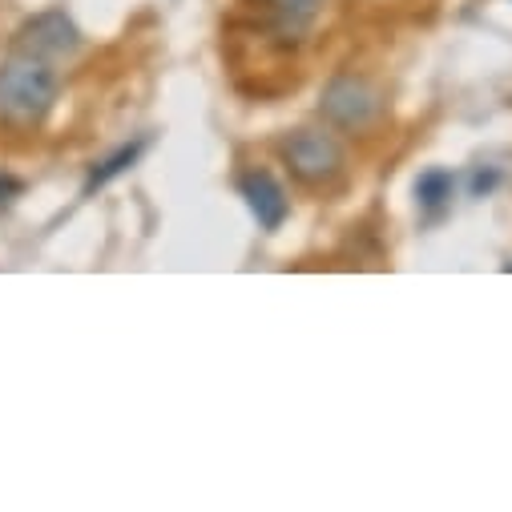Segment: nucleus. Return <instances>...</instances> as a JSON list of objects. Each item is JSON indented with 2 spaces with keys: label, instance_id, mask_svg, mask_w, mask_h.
<instances>
[{
  "label": "nucleus",
  "instance_id": "9",
  "mask_svg": "<svg viewBox=\"0 0 512 512\" xmlns=\"http://www.w3.org/2000/svg\"><path fill=\"white\" fill-rule=\"evenodd\" d=\"M9 194H21V182L9 178V174H0V202H9Z\"/></svg>",
  "mask_w": 512,
  "mask_h": 512
},
{
  "label": "nucleus",
  "instance_id": "4",
  "mask_svg": "<svg viewBox=\"0 0 512 512\" xmlns=\"http://www.w3.org/2000/svg\"><path fill=\"white\" fill-rule=\"evenodd\" d=\"M77 49H81V33L65 13L33 17L29 25H21V33L13 41V53H29V57H41V61H53V65L69 61Z\"/></svg>",
  "mask_w": 512,
  "mask_h": 512
},
{
  "label": "nucleus",
  "instance_id": "3",
  "mask_svg": "<svg viewBox=\"0 0 512 512\" xmlns=\"http://www.w3.org/2000/svg\"><path fill=\"white\" fill-rule=\"evenodd\" d=\"M283 162L307 186H327L343 174V146L327 130H295L283 142Z\"/></svg>",
  "mask_w": 512,
  "mask_h": 512
},
{
  "label": "nucleus",
  "instance_id": "7",
  "mask_svg": "<svg viewBox=\"0 0 512 512\" xmlns=\"http://www.w3.org/2000/svg\"><path fill=\"white\" fill-rule=\"evenodd\" d=\"M319 9H323V0H271V13H275V21L287 37L307 33L315 25Z\"/></svg>",
  "mask_w": 512,
  "mask_h": 512
},
{
  "label": "nucleus",
  "instance_id": "5",
  "mask_svg": "<svg viewBox=\"0 0 512 512\" xmlns=\"http://www.w3.org/2000/svg\"><path fill=\"white\" fill-rule=\"evenodd\" d=\"M238 194L246 198L254 222H259L263 230H279L291 214V198L283 190V182L271 174V170H246L238 178Z\"/></svg>",
  "mask_w": 512,
  "mask_h": 512
},
{
  "label": "nucleus",
  "instance_id": "2",
  "mask_svg": "<svg viewBox=\"0 0 512 512\" xmlns=\"http://www.w3.org/2000/svg\"><path fill=\"white\" fill-rule=\"evenodd\" d=\"M319 113L347 134H367L371 125L383 117V97L367 77L355 73H339L327 81L323 97H319Z\"/></svg>",
  "mask_w": 512,
  "mask_h": 512
},
{
  "label": "nucleus",
  "instance_id": "6",
  "mask_svg": "<svg viewBox=\"0 0 512 512\" xmlns=\"http://www.w3.org/2000/svg\"><path fill=\"white\" fill-rule=\"evenodd\" d=\"M146 154V138H138V142H125V146H117L109 158H101V162H93V170H89V182H85V194H93V190H101V186H109L113 178H121L130 166H138V158Z\"/></svg>",
  "mask_w": 512,
  "mask_h": 512
},
{
  "label": "nucleus",
  "instance_id": "8",
  "mask_svg": "<svg viewBox=\"0 0 512 512\" xmlns=\"http://www.w3.org/2000/svg\"><path fill=\"white\" fill-rule=\"evenodd\" d=\"M452 190H456L452 170H424V174L416 178V198H420V206H428V210H440V206L452 198Z\"/></svg>",
  "mask_w": 512,
  "mask_h": 512
},
{
  "label": "nucleus",
  "instance_id": "1",
  "mask_svg": "<svg viewBox=\"0 0 512 512\" xmlns=\"http://www.w3.org/2000/svg\"><path fill=\"white\" fill-rule=\"evenodd\" d=\"M61 93V73L53 61L13 53L0 61V125L5 130H37V125L53 113Z\"/></svg>",
  "mask_w": 512,
  "mask_h": 512
}]
</instances>
